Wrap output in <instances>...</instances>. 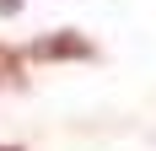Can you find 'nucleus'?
Here are the masks:
<instances>
[{
    "mask_svg": "<svg viewBox=\"0 0 156 151\" xmlns=\"http://www.w3.org/2000/svg\"><path fill=\"white\" fill-rule=\"evenodd\" d=\"M16 6H22V0H0V11H5V16H11V11H16Z\"/></svg>",
    "mask_w": 156,
    "mask_h": 151,
    "instance_id": "nucleus-3",
    "label": "nucleus"
},
{
    "mask_svg": "<svg viewBox=\"0 0 156 151\" xmlns=\"http://www.w3.org/2000/svg\"><path fill=\"white\" fill-rule=\"evenodd\" d=\"M0 151H22V146H0Z\"/></svg>",
    "mask_w": 156,
    "mask_h": 151,
    "instance_id": "nucleus-4",
    "label": "nucleus"
},
{
    "mask_svg": "<svg viewBox=\"0 0 156 151\" xmlns=\"http://www.w3.org/2000/svg\"><path fill=\"white\" fill-rule=\"evenodd\" d=\"M27 54H32V60H48V65H54V60H81V65H86V60H97V49H92V38H81L76 27H59V32H43V38H38V43L27 49Z\"/></svg>",
    "mask_w": 156,
    "mask_h": 151,
    "instance_id": "nucleus-1",
    "label": "nucleus"
},
{
    "mask_svg": "<svg viewBox=\"0 0 156 151\" xmlns=\"http://www.w3.org/2000/svg\"><path fill=\"white\" fill-rule=\"evenodd\" d=\"M0 81H22V54H11L5 43H0Z\"/></svg>",
    "mask_w": 156,
    "mask_h": 151,
    "instance_id": "nucleus-2",
    "label": "nucleus"
}]
</instances>
